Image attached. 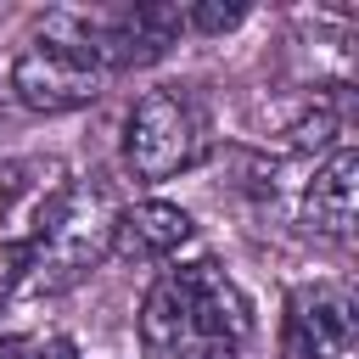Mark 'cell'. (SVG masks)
<instances>
[{"label": "cell", "instance_id": "obj_10", "mask_svg": "<svg viewBox=\"0 0 359 359\" xmlns=\"http://www.w3.org/2000/svg\"><path fill=\"white\" fill-rule=\"evenodd\" d=\"M0 359H28V348L17 337H0Z\"/></svg>", "mask_w": 359, "mask_h": 359}, {"label": "cell", "instance_id": "obj_6", "mask_svg": "<svg viewBox=\"0 0 359 359\" xmlns=\"http://www.w3.org/2000/svg\"><path fill=\"white\" fill-rule=\"evenodd\" d=\"M353 219H359V151L353 146H331V157L303 185V224L320 241L348 247L353 241Z\"/></svg>", "mask_w": 359, "mask_h": 359}, {"label": "cell", "instance_id": "obj_7", "mask_svg": "<svg viewBox=\"0 0 359 359\" xmlns=\"http://www.w3.org/2000/svg\"><path fill=\"white\" fill-rule=\"evenodd\" d=\"M191 230H196V224H191V213H185V208L146 196V202L118 208V224H112V252L140 258V264H151V258H174V252L191 241Z\"/></svg>", "mask_w": 359, "mask_h": 359}, {"label": "cell", "instance_id": "obj_2", "mask_svg": "<svg viewBox=\"0 0 359 359\" xmlns=\"http://www.w3.org/2000/svg\"><path fill=\"white\" fill-rule=\"evenodd\" d=\"M112 224H118V202L101 180H67L28 224V236L17 241V286L34 297H56L67 286H79L90 269H101V258L112 252Z\"/></svg>", "mask_w": 359, "mask_h": 359}, {"label": "cell", "instance_id": "obj_5", "mask_svg": "<svg viewBox=\"0 0 359 359\" xmlns=\"http://www.w3.org/2000/svg\"><path fill=\"white\" fill-rule=\"evenodd\" d=\"M286 359H359V303L342 280H309L286 297Z\"/></svg>", "mask_w": 359, "mask_h": 359}, {"label": "cell", "instance_id": "obj_9", "mask_svg": "<svg viewBox=\"0 0 359 359\" xmlns=\"http://www.w3.org/2000/svg\"><path fill=\"white\" fill-rule=\"evenodd\" d=\"M28 359H79V348H73L67 337H50V342H39Z\"/></svg>", "mask_w": 359, "mask_h": 359}, {"label": "cell", "instance_id": "obj_4", "mask_svg": "<svg viewBox=\"0 0 359 359\" xmlns=\"http://www.w3.org/2000/svg\"><path fill=\"white\" fill-rule=\"evenodd\" d=\"M6 79H11V95H17L28 112H45V118L90 107V101L101 95V84H107V73H101L84 50L56 45V39H39V34L11 56V73H6Z\"/></svg>", "mask_w": 359, "mask_h": 359}, {"label": "cell", "instance_id": "obj_1", "mask_svg": "<svg viewBox=\"0 0 359 359\" xmlns=\"http://www.w3.org/2000/svg\"><path fill=\"white\" fill-rule=\"evenodd\" d=\"M247 342H252V303L213 258L174 264L151 280L140 303L146 359H241Z\"/></svg>", "mask_w": 359, "mask_h": 359}, {"label": "cell", "instance_id": "obj_8", "mask_svg": "<svg viewBox=\"0 0 359 359\" xmlns=\"http://www.w3.org/2000/svg\"><path fill=\"white\" fill-rule=\"evenodd\" d=\"M241 17H247V6L241 0H196V6H185V28L191 34H230V28H241Z\"/></svg>", "mask_w": 359, "mask_h": 359}, {"label": "cell", "instance_id": "obj_3", "mask_svg": "<svg viewBox=\"0 0 359 359\" xmlns=\"http://www.w3.org/2000/svg\"><path fill=\"white\" fill-rule=\"evenodd\" d=\"M208 146H213V118L196 101V90H185V84L146 90L123 123V163L146 185L180 180L185 168H196L208 157Z\"/></svg>", "mask_w": 359, "mask_h": 359}]
</instances>
